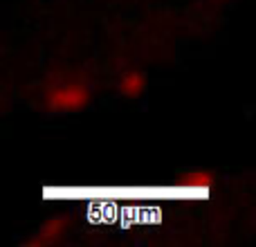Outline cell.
<instances>
[{"label": "cell", "instance_id": "obj_1", "mask_svg": "<svg viewBox=\"0 0 256 247\" xmlns=\"http://www.w3.org/2000/svg\"><path fill=\"white\" fill-rule=\"evenodd\" d=\"M50 112H79L90 104V88L86 81L81 79H70L56 84L50 88L48 97H45Z\"/></svg>", "mask_w": 256, "mask_h": 247}, {"label": "cell", "instance_id": "obj_2", "mask_svg": "<svg viewBox=\"0 0 256 247\" xmlns=\"http://www.w3.org/2000/svg\"><path fill=\"white\" fill-rule=\"evenodd\" d=\"M144 88H146V76L142 72H126L122 76V92L126 97H130V99L140 97L144 92Z\"/></svg>", "mask_w": 256, "mask_h": 247}]
</instances>
